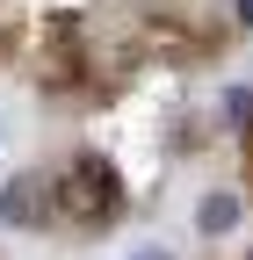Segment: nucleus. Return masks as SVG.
Returning <instances> with one entry per match:
<instances>
[{
	"label": "nucleus",
	"instance_id": "1",
	"mask_svg": "<svg viewBox=\"0 0 253 260\" xmlns=\"http://www.w3.org/2000/svg\"><path fill=\"white\" fill-rule=\"evenodd\" d=\"M116 203H123V195H116V174L102 167V159H73V167L51 181V210L66 224H109Z\"/></svg>",
	"mask_w": 253,
	"mask_h": 260
},
{
	"label": "nucleus",
	"instance_id": "6",
	"mask_svg": "<svg viewBox=\"0 0 253 260\" xmlns=\"http://www.w3.org/2000/svg\"><path fill=\"white\" fill-rule=\"evenodd\" d=\"M239 22H253V0H239Z\"/></svg>",
	"mask_w": 253,
	"mask_h": 260
},
{
	"label": "nucleus",
	"instance_id": "2",
	"mask_svg": "<svg viewBox=\"0 0 253 260\" xmlns=\"http://www.w3.org/2000/svg\"><path fill=\"white\" fill-rule=\"evenodd\" d=\"M44 210H51V188L37 174H15L8 188H0V224H37Z\"/></svg>",
	"mask_w": 253,
	"mask_h": 260
},
{
	"label": "nucleus",
	"instance_id": "5",
	"mask_svg": "<svg viewBox=\"0 0 253 260\" xmlns=\"http://www.w3.org/2000/svg\"><path fill=\"white\" fill-rule=\"evenodd\" d=\"M131 260H174L167 246H131Z\"/></svg>",
	"mask_w": 253,
	"mask_h": 260
},
{
	"label": "nucleus",
	"instance_id": "4",
	"mask_svg": "<svg viewBox=\"0 0 253 260\" xmlns=\"http://www.w3.org/2000/svg\"><path fill=\"white\" fill-rule=\"evenodd\" d=\"M225 123L253 130V87H232V94H225Z\"/></svg>",
	"mask_w": 253,
	"mask_h": 260
},
{
	"label": "nucleus",
	"instance_id": "3",
	"mask_svg": "<svg viewBox=\"0 0 253 260\" xmlns=\"http://www.w3.org/2000/svg\"><path fill=\"white\" fill-rule=\"evenodd\" d=\"M239 217H246V203H239V195H232V188H210L203 203H196V232H203V239H225Z\"/></svg>",
	"mask_w": 253,
	"mask_h": 260
}]
</instances>
